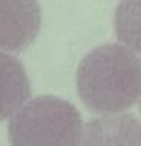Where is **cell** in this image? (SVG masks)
Wrapping results in <instances>:
<instances>
[{"mask_svg": "<svg viewBox=\"0 0 141 146\" xmlns=\"http://www.w3.org/2000/svg\"><path fill=\"white\" fill-rule=\"evenodd\" d=\"M141 67L138 53L117 43L103 44L84 56L76 85L82 102L93 113L120 114L138 102Z\"/></svg>", "mask_w": 141, "mask_h": 146, "instance_id": "1", "label": "cell"}, {"mask_svg": "<svg viewBox=\"0 0 141 146\" xmlns=\"http://www.w3.org/2000/svg\"><path fill=\"white\" fill-rule=\"evenodd\" d=\"M82 116L74 105L52 94L27 100L9 120L11 146H77Z\"/></svg>", "mask_w": 141, "mask_h": 146, "instance_id": "2", "label": "cell"}, {"mask_svg": "<svg viewBox=\"0 0 141 146\" xmlns=\"http://www.w3.org/2000/svg\"><path fill=\"white\" fill-rule=\"evenodd\" d=\"M41 27L38 0H0V52H21Z\"/></svg>", "mask_w": 141, "mask_h": 146, "instance_id": "3", "label": "cell"}, {"mask_svg": "<svg viewBox=\"0 0 141 146\" xmlns=\"http://www.w3.org/2000/svg\"><path fill=\"white\" fill-rule=\"evenodd\" d=\"M77 146H141V128L132 114H105L82 126Z\"/></svg>", "mask_w": 141, "mask_h": 146, "instance_id": "4", "label": "cell"}, {"mask_svg": "<svg viewBox=\"0 0 141 146\" xmlns=\"http://www.w3.org/2000/svg\"><path fill=\"white\" fill-rule=\"evenodd\" d=\"M30 98V82L23 64L0 52V122L12 117Z\"/></svg>", "mask_w": 141, "mask_h": 146, "instance_id": "5", "label": "cell"}, {"mask_svg": "<svg viewBox=\"0 0 141 146\" xmlns=\"http://www.w3.org/2000/svg\"><path fill=\"white\" fill-rule=\"evenodd\" d=\"M114 32L121 46L140 52V0H121L114 15Z\"/></svg>", "mask_w": 141, "mask_h": 146, "instance_id": "6", "label": "cell"}]
</instances>
